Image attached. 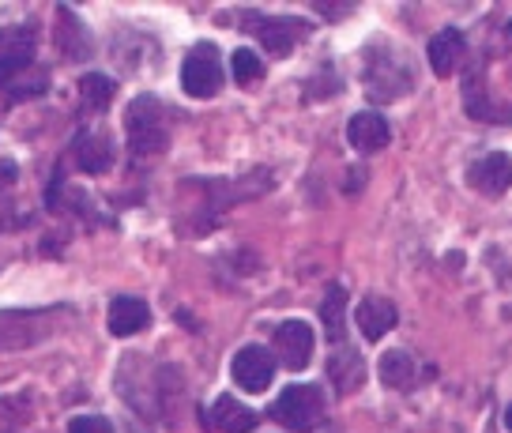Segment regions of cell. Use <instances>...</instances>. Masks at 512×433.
<instances>
[{
	"mask_svg": "<svg viewBox=\"0 0 512 433\" xmlns=\"http://www.w3.org/2000/svg\"><path fill=\"white\" fill-rule=\"evenodd\" d=\"M125 132H128V151L136 159L159 155L166 147V106L155 95H140L125 113Z\"/></svg>",
	"mask_w": 512,
	"mask_h": 433,
	"instance_id": "6da1fadb",
	"label": "cell"
},
{
	"mask_svg": "<svg viewBox=\"0 0 512 433\" xmlns=\"http://www.w3.org/2000/svg\"><path fill=\"white\" fill-rule=\"evenodd\" d=\"M362 80H366L369 98H377V102H392V98H400L403 91H411V87H415V72H411V65L403 61L400 53H392V49L381 46V49H369L366 53Z\"/></svg>",
	"mask_w": 512,
	"mask_h": 433,
	"instance_id": "7a4b0ae2",
	"label": "cell"
},
{
	"mask_svg": "<svg viewBox=\"0 0 512 433\" xmlns=\"http://www.w3.org/2000/svg\"><path fill=\"white\" fill-rule=\"evenodd\" d=\"M268 415L294 433L317 430V422L324 418V392L317 385H287L279 392V400L272 403Z\"/></svg>",
	"mask_w": 512,
	"mask_h": 433,
	"instance_id": "3957f363",
	"label": "cell"
},
{
	"mask_svg": "<svg viewBox=\"0 0 512 433\" xmlns=\"http://www.w3.org/2000/svg\"><path fill=\"white\" fill-rule=\"evenodd\" d=\"M72 309H8L0 313V351H23V347H34L38 339H46L57 324L53 317H64Z\"/></svg>",
	"mask_w": 512,
	"mask_h": 433,
	"instance_id": "277c9868",
	"label": "cell"
},
{
	"mask_svg": "<svg viewBox=\"0 0 512 433\" xmlns=\"http://www.w3.org/2000/svg\"><path fill=\"white\" fill-rule=\"evenodd\" d=\"M181 87L189 98H215L223 87V57L211 42H196L181 61Z\"/></svg>",
	"mask_w": 512,
	"mask_h": 433,
	"instance_id": "5b68a950",
	"label": "cell"
},
{
	"mask_svg": "<svg viewBox=\"0 0 512 433\" xmlns=\"http://www.w3.org/2000/svg\"><path fill=\"white\" fill-rule=\"evenodd\" d=\"M230 377H234V385L245 388V392H264L275 377V358L264 351L260 343H249V347H241V351L234 354Z\"/></svg>",
	"mask_w": 512,
	"mask_h": 433,
	"instance_id": "8992f818",
	"label": "cell"
},
{
	"mask_svg": "<svg viewBox=\"0 0 512 433\" xmlns=\"http://www.w3.org/2000/svg\"><path fill=\"white\" fill-rule=\"evenodd\" d=\"M275 354H279V362L287 369H305L309 366V358H313V328L305 321H283L275 328Z\"/></svg>",
	"mask_w": 512,
	"mask_h": 433,
	"instance_id": "52a82bcc",
	"label": "cell"
},
{
	"mask_svg": "<svg viewBox=\"0 0 512 433\" xmlns=\"http://www.w3.org/2000/svg\"><path fill=\"white\" fill-rule=\"evenodd\" d=\"M467 181H471V189H479L486 196H501L512 189V159L505 151H490V155H482L479 162H471V170H467Z\"/></svg>",
	"mask_w": 512,
	"mask_h": 433,
	"instance_id": "ba28073f",
	"label": "cell"
},
{
	"mask_svg": "<svg viewBox=\"0 0 512 433\" xmlns=\"http://www.w3.org/2000/svg\"><path fill=\"white\" fill-rule=\"evenodd\" d=\"M34 57L31 27H4L0 31V83L12 80L19 68H27Z\"/></svg>",
	"mask_w": 512,
	"mask_h": 433,
	"instance_id": "9c48e42d",
	"label": "cell"
},
{
	"mask_svg": "<svg viewBox=\"0 0 512 433\" xmlns=\"http://www.w3.org/2000/svg\"><path fill=\"white\" fill-rule=\"evenodd\" d=\"M354 324H358V332L369 339V343H377L384 339L396 324H400V313H396V305L388 302V298H366V302H358L354 309Z\"/></svg>",
	"mask_w": 512,
	"mask_h": 433,
	"instance_id": "30bf717a",
	"label": "cell"
},
{
	"mask_svg": "<svg viewBox=\"0 0 512 433\" xmlns=\"http://www.w3.org/2000/svg\"><path fill=\"white\" fill-rule=\"evenodd\" d=\"M256 38L264 42V49L272 53V57H290L294 53V46L305 38V27L302 19H260L253 27Z\"/></svg>",
	"mask_w": 512,
	"mask_h": 433,
	"instance_id": "8fae6325",
	"label": "cell"
},
{
	"mask_svg": "<svg viewBox=\"0 0 512 433\" xmlns=\"http://www.w3.org/2000/svg\"><path fill=\"white\" fill-rule=\"evenodd\" d=\"M147 324H151V305H147L144 298H136V294H117L110 302V332L117 339L136 336V332H144Z\"/></svg>",
	"mask_w": 512,
	"mask_h": 433,
	"instance_id": "7c38bea8",
	"label": "cell"
},
{
	"mask_svg": "<svg viewBox=\"0 0 512 433\" xmlns=\"http://www.w3.org/2000/svg\"><path fill=\"white\" fill-rule=\"evenodd\" d=\"M347 140H351L362 155H373V151H381V147L392 140V129H388L384 113L362 110V113H354L351 117V125H347Z\"/></svg>",
	"mask_w": 512,
	"mask_h": 433,
	"instance_id": "4fadbf2b",
	"label": "cell"
},
{
	"mask_svg": "<svg viewBox=\"0 0 512 433\" xmlns=\"http://www.w3.org/2000/svg\"><path fill=\"white\" fill-rule=\"evenodd\" d=\"M204 426H208V430H223V433H253L256 411H249V407L238 403L234 396H219V400L211 403L208 415H204Z\"/></svg>",
	"mask_w": 512,
	"mask_h": 433,
	"instance_id": "5bb4252c",
	"label": "cell"
},
{
	"mask_svg": "<svg viewBox=\"0 0 512 433\" xmlns=\"http://www.w3.org/2000/svg\"><path fill=\"white\" fill-rule=\"evenodd\" d=\"M430 68L437 72V76H452L456 68H460V61L467 57V42L464 34L456 31V27H445V31H437L430 38Z\"/></svg>",
	"mask_w": 512,
	"mask_h": 433,
	"instance_id": "9a60e30c",
	"label": "cell"
},
{
	"mask_svg": "<svg viewBox=\"0 0 512 433\" xmlns=\"http://www.w3.org/2000/svg\"><path fill=\"white\" fill-rule=\"evenodd\" d=\"M72 155H76V166H80L83 174H106L113 166L110 136L106 132H83V136H76Z\"/></svg>",
	"mask_w": 512,
	"mask_h": 433,
	"instance_id": "2e32d148",
	"label": "cell"
},
{
	"mask_svg": "<svg viewBox=\"0 0 512 433\" xmlns=\"http://www.w3.org/2000/svg\"><path fill=\"white\" fill-rule=\"evenodd\" d=\"M328 377H332V385L343 396L358 392V388L366 385V362H362V354L354 351V347H336V354L328 358Z\"/></svg>",
	"mask_w": 512,
	"mask_h": 433,
	"instance_id": "e0dca14e",
	"label": "cell"
},
{
	"mask_svg": "<svg viewBox=\"0 0 512 433\" xmlns=\"http://www.w3.org/2000/svg\"><path fill=\"white\" fill-rule=\"evenodd\" d=\"M320 321H324V336L332 343H343V324H347V294L343 287H328L324 302H320Z\"/></svg>",
	"mask_w": 512,
	"mask_h": 433,
	"instance_id": "ac0fdd59",
	"label": "cell"
},
{
	"mask_svg": "<svg viewBox=\"0 0 512 433\" xmlns=\"http://www.w3.org/2000/svg\"><path fill=\"white\" fill-rule=\"evenodd\" d=\"M381 381L392 388H411L415 385V358L407 351H388L381 358Z\"/></svg>",
	"mask_w": 512,
	"mask_h": 433,
	"instance_id": "d6986e66",
	"label": "cell"
},
{
	"mask_svg": "<svg viewBox=\"0 0 512 433\" xmlns=\"http://www.w3.org/2000/svg\"><path fill=\"white\" fill-rule=\"evenodd\" d=\"M113 95H117V83L110 76H102V72H87L80 80V98L87 110H106L113 102Z\"/></svg>",
	"mask_w": 512,
	"mask_h": 433,
	"instance_id": "ffe728a7",
	"label": "cell"
},
{
	"mask_svg": "<svg viewBox=\"0 0 512 433\" xmlns=\"http://www.w3.org/2000/svg\"><path fill=\"white\" fill-rule=\"evenodd\" d=\"M230 72H234V83L241 87H253V83L264 80V61L256 57L253 49H234V57H230Z\"/></svg>",
	"mask_w": 512,
	"mask_h": 433,
	"instance_id": "44dd1931",
	"label": "cell"
},
{
	"mask_svg": "<svg viewBox=\"0 0 512 433\" xmlns=\"http://www.w3.org/2000/svg\"><path fill=\"white\" fill-rule=\"evenodd\" d=\"M68 433H113V422L102 415H80L68 422Z\"/></svg>",
	"mask_w": 512,
	"mask_h": 433,
	"instance_id": "7402d4cb",
	"label": "cell"
},
{
	"mask_svg": "<svg viewBox=\"0 0 512 433\" xmlns=\"http://www.w3.org/2000/svg\"><path fill=\"white\" fill-rule=\"evenodd\" d=\"M505 426L512 430V403H509V411H505Z\"/></svg>",
	"mask_w": 512,
	"mask_h": 433,
	"instance_id": "603a6c76",
	"label": "cell"
}]
</instances>
